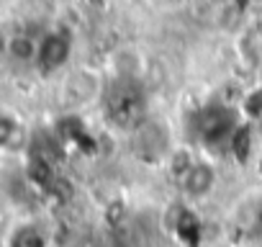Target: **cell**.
<instances>
[{"mask_svg":"<svg viewBox=\"0 0 262 247\" xmlns=\"http://www.w3.org/2000/svg\"><path fill=\"white\" fill-rule=\"evenodd\" d=\"M67 57H70V39L62 34H47L36 47V62L47 72L62 67L67 62Z\"/></svg>","mask_w":262,"mask_h":247,"instance_id":"obj_3","label":"cell"},{"mask_svg":"<svg viewBox=\"0 0 262 247\" xmlns=\"http://www.w3.org/2000/svg\"><path fill=\"white\" fill-rule=\"evenodd\" d=\"M198 134H201V142L213 147V145H224L234 137V118L226 108H219V106H211L201 113L198 118Z\"/></svg>","mask_w":262,"mask_h":247,"instance_id":"obj_2","label":"cell"},{"mask_svg":"<svg viewBox=\"0 0 262 247\" xmlns=\"http://www.w3.org/2000/svg\"><path fill=\"white\" fill-rule=\"evenodd\" d=\"M213 183H216V173H213V168L208 162H190L183 170V175H180V186H183V191L190 198L206 196L213 188Z\"/></svg>","mask_w":262,"mask_h":247,"instance_id":"obj_4","label":"cell"},{"mask_svg":"<svg viewBox=\"0 0 262 247\" xmlns=\"http://www.w3.org/2000/svg\"><path fill=\"white\" fill-rule=\"evenodd\" d=\"M108 108L118 127H134L144 111V93L131 83H121L111 90Z\"/></svg>","mask_w":262,"mask_h":247,"instance_id":"obj_1","label":"cell"}]
</instances>
